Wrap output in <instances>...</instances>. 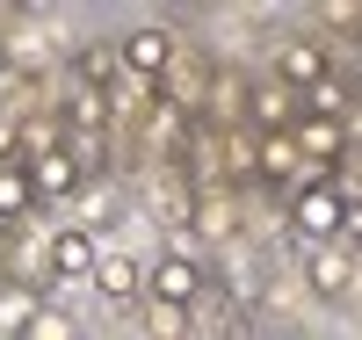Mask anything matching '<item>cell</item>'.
<instances>
[{
  "mask_svg": "<svg viewBox=\"0 0 362 340\" xmlns=\"http://www.w3.org/2000/svg\"><path fill=\"white\" fill-rule=\"evenodd\" d=\"M116 51H124V80L160 87L181 44H174V29H167V22H131V29H116Z\"/></svg>",
  "mask_w": 362,
  "mask_h": 340,
  "instance_id": "3",
  "label": "cell"
},
{
  "mask_svg": "<svg viewBox=\"0 0 362 340\" xmlns=\"http://www.w3.org/2000/svg\"><path fill=\"white\" fill-rule=\"evenodd\" d=\"M341 225H348V196L334 181H312V189L290 196V232L305 246H341Z\"/></svg>",
  "mask_w": 362,
  "mask_h": 340,
  "instance_id": "2",
  "label": "cell"
},
{
  "mask_svg": "<svg viewBox=\"0 0 362 340\" xmlns=\"http://www.w3.org/2000/svg\"><path fill=\"white\" fill-rule=\"evenodd\" d=\"M95 261H102V239H87L80 225L51 232V268H58V283H95Z\"/></svg>",
  "mask_w": 362,
  "mask_h": 340,
  "instance_id": "10",
  "label": "cell"
},
{
  "mask_svg": "<svg viewBox=\"0 0 362 340\" xmlns=\"http://www.w3.org/2000/svg\"><path fill=\"white\" fill-rule=\"evenodd\" d=\"M355 254H348V246H305V290L312 297H348L355 290Z\"/></svg>",
  "mask_w": 362,
  "mask_h": 340,
  "instance_id": "8",
  "label": "cell"
},
{
  "mask_svg": "<svg viewBox=\"0 0 362 340\" xmlns=\"http://www.w3.org/2000/svg\"><path fill=\"white\" fill-rule=\"evenodd\" d=\"M319 22H326V29H341V37H362V0H326Z\"/></svg>",
  "mask_w": 362,
  "mask_h": 340,
  "instance_id": "18",
  "label": "cell"
},
{
  "mask_svg": "<svg viewBox=\"0 0 362 340\" xmlns=\"http://www.w3.org/2000/svg\"><path fill=\"white\" fill-rule=\"evenodd\" d=\"M247 189H196V232H203V246H232L239 239V225H247Z\"/></svg>",
  "mask_w": 362,
  "mask_h": 340,
  "instance_id": "6",
  "label": "cell"
},
{
  "mask_svg": "<svg viewBox=\"0 0 362 340\" xmlns=\"http://www.w3.org/2000/svg\"><path fill=\"white\" fill-rule=\"evenodd\" d=\"M268 80L297 87V95H312L319 80H334V51H326V37L312 29V37H283L276 51H268Z\"/></svg>",
  "mask_w": 362,
  "mask_h": 340,
  "instance_id": "4",
  "label": "cell"
},
{
  "mask_svg": "<svg viewBox=\"0 0 362 340\" xmlns=\"http://www.w3.org/2000/svg\"><path fill=\"white\" fill-rule=\"evenodd\" d=\"M138 326L153 333V340H189V333H196V312H174V304H153V297H145Z\"/></svg>",
  "mask_w": 362,
  "mask_h": 340,
  "instance_id": "17",
  "label": "cell"
},
{
  "mask_svg": "<svg viewBox=\"0 0 362 340\" xmlns=\"http://www.w3.org/2000/svg\"><path fill=\"white\" fill-rule=\"evenodd\" d=\"M29 340H80V326H73V312H58V304H44V319L29 326Z\"/></svg>",
  "mask_w": 362,
  "mask_h": 340,
  "instance_id": "19",
  "label": "cell"
},
{
  "mask_svg": "<svg viewBox=\"0 0 362 340\" xmlns=\"http://www.w3.org/2000/svg\"><path fill=\"white\" fill-rule=\"evenodd\" d=\"M305 116H326V123H348L355 116V87L334 73V80H319L312 95H305Z\"/></svg>",
  "mask_w": 362,
  "mask_h": 340,
  "instance_id": "15",
  "label": "cell"
},
{
  "mask_svg": "<svg viewBox=\"0 0 362 340\" xmlns=\"http://www.w3.org/2000/svg\"><path fill=\"white\" fill-rule=\"evenodd\" d=\"M297 116H305V95L283 80H254V109H247V131H297Z\"/></svg>",
  "mask_w": 362,
  "mask_h": 340,
  "instance_id": "7",
  "label": "cell"
},
{
  "mask_svg": "<svg viewBox=\"0 0 362 340\" xmlns=\"http://www.w3.org/2000/svg\"><path fill=\"white\" fill-rule=\"evenodd\" d=\"M37 189H29V167H0V225H29V218H37Z\"/></svg>",
  "mask_w": 362,
  "mask_h": 340,
  "instance_id": "14",
  "label": "cell"
},
{
  "mask_svg": "<svg viewBox=\"0 0 362 340\" xmlns=\"http://www.w3.org/2000/svg\"><path fill=\"white\" fill-rule=\"evenodd\" d=\"M80 87H102V95H116L124 87V51H116V37H95V44H80Z\"/></svg>",
  "mask_w": 362,
  "mask_h": 340,
  "instance_id": "12",
  "label": "cell"
},
{
  "mask_svg": "<svg viewBox=\"0 0 362 340\" xmlns=\"http://www.w3.org/2000/svg\"><path fill=\"white\" fill-rule=\"evenodd\" d=\"M44 319V297L29 283H0V340H29V326Z\"/></svg>",
  "mask_w": 362,
  "mask_h": 340,
  "instance_id": "13",
  "label": "cell"
},
{
  "mask_svg": "<svg viewBox=\"0 0 362 340\" xmlns=\"http://www.w3.org/2000/svg\"><path fill=\"white\" fill-rule=\"evenodd\" d=\"M29 189H37V203H80L87 174H80V160H73V145L37 152V160H29Z\"/></svg>",
  "mask_w": 362,
  "mask_h": 340,
  "instance_id": "5",
  "label": "cell"
},
{
  "mask_svg": "<svg viewBox=\"0 0 362 340\" xmlns=\"http://www.w3.org/2000/svg\"><path fill=\"white\" fill-rule=\"evenodd\" d=\"M95 290L109 304H138L145 297V261L124 254V246H102V261H95Z\"/></svg>",
  "mask_w": 362,
  "mask_h": 340,
  "instance_id": "9",
  "label": "cell"
},
{
  "mask_svg": "<svg viewBox=\"0 0 362 340\" xmlns=\"http://www.w3.org/2000/svg\"><path fill=\"white\" fill-rule=\"evenodd\" d=\"M73 210H80V232L95 239V232H109V225H116V189H109V181H87Z\"/></svg>",
  "mask_w": 362,
  "mask_h": 340,
  "instance_id": "16",
  "label": "cell"
},
{
  "mask_svg": "<svg viewBox=\"0 0 362 340\" xmlns=\"http://www.w3.org/2000/svg\"><path fill=\"white\" fill-rule=\"evenodd\" d=\"M8 283H29V290H58V268H51V239H15L8 246Z\"/></svg>",
  "mask_w": 362,
  "mask_h": 340,
  "instance_id": "11",
  "label": "cell"
},
{
  "mask_svg": "<svg viewBox=\"0 0 362 340\" xmlns=\"http://www.w3.org/2000/svg\"><path fill=\"white\" fill-rule=\"evenodd\" d=\"M145 297L153 304H174V312H196V304L210 297V261H196V254H153L145 261Z\"/></svg>",
  "mask_w": 362,
  "mask_h": 340,
  "instance_id": "1",
  "label": "cell"
}]
</instances>
